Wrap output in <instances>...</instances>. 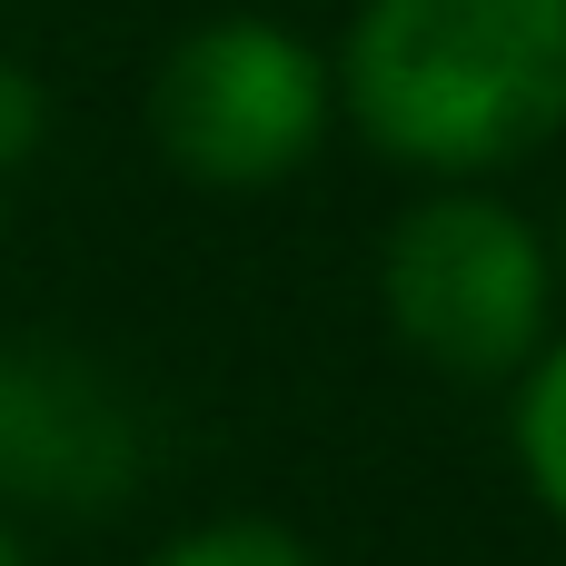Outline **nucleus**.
<instances>
[{
	"instance_id": "1",
	"label": "nucleus",
	"mask_w": 566,
	"mask_h": 566,
	"mask_svg": "<svg viewBox=\"0 0 566 566\" xmlns=\"http://www.w3.org/2000/svg\"><path fill=\"white\" fill-rule=\"evenodd\" d=\"M348 109L408 169H497L566 129V0H368Z\"/></svg>"
},
{
	"instance_id": "2",
	"label": "nucleus",
	"mask_w": 566,
	"mask_h": 566,
	"mask_svg": "<svg viewBox=\"0 0 566 566\" xmlns=\"http://www.w3.org/2000/svg\"><path fill=\"white\" fill-rule=\"evenodd\" d=\"M328 129V70L279 20H209L149 80V139L179 179L269 189Z\"/></svg>"
},
{
	"instance_id": "3",
	"label": "nucleus",
	"mask_w": 566,
	"mask_h": 566,
	"mask_svg": "<svg viewBox=\"0 0 566 566\" xmlns=\"http://www.w3.org/2000/svg\"><path fill=\"white\" fill-rule=\"evenodd\" d=\"M388 318L448 378H507L547 338V249L497 199H428L388 239Z\"/></svg>"
},
{
	"instance_id": "4",
	"label": "nucleus",
	"mask_w": 566,
	"mask_h": 566,
	"mask_svg": "<svg viewBox=\"0 0 566 566\" xmlns=\"http://www.w3.org/2000/svg\"><path fill=\"white\" fill-rule=\"evenodd\" d=\"M0 468H10V488H80V497L99 488L109 497L129 448L90 388H50V368H30L0 388Z\"/></svg>"
},
{
	"instance_id": "5",
	"label": "nucleus",
	"mask_w": 566,
	"mask_h": 566,
	"mask_svg": "<svg viewBox=\"0 0 566 566\" xmlns=\"http://www.w3.org/2000/svg\"><path fill=\"white\" fill-rule=\"evenodd\" d=\"M517 458H527L537 497L566 517V348L527 378V398H517Z\"/></svg>"
},
{
	"instance_id": "6",
	"label": "nucleus",
	"mask_w": 566,
	"mask_h": 566,
	"mask_svg": "<svg viewBox=\"0 0 566 566\" xmlns=\"http://www.w3.org/2000/svg\"><path fill=\"white\" fill-rule=\"evenodd\" d=\"M159 566H318L289 527H269V517H219V527H199V537H179Z\"/></svg>"
},
{
	"instance_id": "7",
	"label": "nucleus",
	"mask_w": 566,
	"mask_h": 566,
	"mask_svg": "<svg viewBox=\"0 0 566 566\" xmlns=\"http://www.w3.org/2000/svg\"><path fill=\"white\" fill-rule=\"evenodd\" d=\"M30 139H40V90H30V70L0 60V169L30 159Z\"/></svg>"
},
{
	"instance_id": "8",
	"label": "nucleus",
	"mask_w": 566,
	"mask_h": 566,
	"mask_svg": "<svg viewBox=\"0 0 566 566\" xmlns=\"http://www.w3.org/2000/svg\"><path fill=\"white\" fill-rule=\"evenodd\" d=\"M0 566H20V537H10V527H0Z\"/></svg>"
}]
</instances>
